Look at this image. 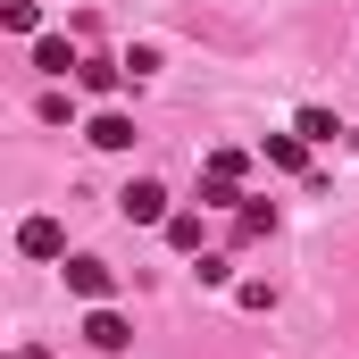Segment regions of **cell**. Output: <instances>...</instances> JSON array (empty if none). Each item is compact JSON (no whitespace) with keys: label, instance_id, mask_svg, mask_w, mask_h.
I'll use <instances>...</instances> for the list:
<instances>
[{"label":"cell","instance_id":"cell-8","mask_svg":"<svg viewBox=\"0 0 359 359\" xmlns=\"http://www.w3.org/2000/svg\"><path fill=\"white\" fill-rule=\"evenodd\" d=\"M292 134H301V142H343V126H334L326 109H301V117H292Z\"/></svg>","mask_w":359,"mask_h":359},{"label":"cell","instance_id":"cell-9","mask_svg":"<svg viewBox=\"0 0 359 359\" xmlns=\"http://www.w3.org/2000/svg\"><path fill=\"white\" fill-rule=\"evenodd\" d=\"M243 176H251L243 151H209V184H234V192H243Z\"/></svg>","mask_w":359,"mask_h":359},{"label":"cell","instance_id":"cell-3","mask_svg":"<svg viewBox=\"0 0 359 359\" xmlns=\"http://www.w3.org/2000/svg\"><path fill=\"white\" fill-rule=\"evenodd\" d=\"M84 343H92V351H126V343H134V326H126V318H117L109 301H92V318H84Z\"/></svg>","mask_w":359,"mask_h":359},{"label":"cell","instance_id":"cell-1","mask_svg":"<svg viewBox=\"0 0 359 359\" xmlns=\"http://www.w3.org/2000/svg\"><path fill=\"white\" fill-rule=\"evenodd\" d=\"M117 217H126V226H168V217H176V209H168V184L134 176L126 192H117Z\"/></svg>","mask_w":359,"mask_h":359},{"label":"cell","instance_id":"cell-2","mask_svg":"<svg viewBox=\"0 0 359 359\" xmlns=\"http://www.w3.org/2000/svg\"><path fill=\"white\" fill-rule=\"evenodd\" d=\"M17 251H25V259H67V226H59V217H25V226H17Z\"/></svg>","mask_w":359,"mask_h":359},{"label":"cell","instance_id":"cell-7","mask_svg":"<svg viewBox=\"0 0 359 359\" xmlns=\"http://www.w3.org/2000/svg\"><path fill=\"white\" fill-rule=\"evenodd\" d=\"M259 151H268V168H284V176H301V168H309V142H301V134H268Z\"/></svg>","mask_w":359,"mask_h":359},{"label":"cell","instance_id":"cell-4","mask_svg":"<svg viewBox=\"0 0 359 359\" xmlns=\"http://www.w3.org/2000/svg\"><path fill=\"white\" fill-rule=\"evenodd\" d=\"M67 292H76V301H109V292H117L109 259H67Z\"/></svg>","mask_w":359,"mask_h":359},{"label":"cell","instance_id":"cell-13","mask_svg":"<svg viewBox=\"0 0 359 359\" xmlns=\"http://www.w3.org/2000/svg\"><path fill=\"white\" fill-rule=\"evenodd\" d=\"M234 226H243V234H276V209H268V201H243V217H234Z\"/></svg>","mask_w":359,"mask_h":359},{"label":"cell","instance_id":"cell-6","mask_svg":"<svg viewBox=\"0 0 359 359\" xmlns=\"http://www.w3.org/2000/svg\"><path fill=\"white\" fill-rule=\"evenodd\" d=\"M34 67H42V76L59 84V76H67V67H84V59L67 50V34H34Z\"/></svg>","mask_w":359,"mask_h":359},{"label":"cell","instance_id":"cell-12","mask_svg":"<svg viewBox=\"0 0 359 359\" xmlns=\"http://www.w3.org/2000/svg\"><path fill=\"white\" fill-rule=\"evenodd\" d=\"M0 25H8V34H34L42 8H34V0H0Z\"/></svg>","mask_w":359,"mask_h":359},{"label":"cell","instance_id":"cell-10","mask_svg":"<svg viewBox=\"0 0 359 359\" xmlns=\"http://www.w3.org/2000/svg\"><path fill=\"white\" fill-rule=\"evenodd\" d=\"M159 234H168V243H176V251H192V259H201V217H192V209H176V217H168V226H159Z\"/></svg>","mask_w":359,"mask_h":359},{"label":"cell","instance_id":"cell-14","mask_svg":"<svg viewBox=\"0 0 359 359\" xmlns=\"http://www.w3.org/2000/svg\"><path fill=\"white\" fill-rule=\"evenodd\" d=\"M8 359H42V343H17V351H8Z\"/></svg>","mask_w":359,"mask_h":359},{"label":"cell","instance_id":"cell-5","mask_svg":"<svg viewBox=\"0 0 359 359\" xmlns=\"http://www.w3.org/2000/svg\"><path fill=\"white\" fill-rule=\"evenodd\" d=\"M84 134H92V151H134V117H126V109H100Z\"/></svg>","mask_w":359,"mask_h":359},{"label":"cell","instance_id":"cell-11","mask_svg":"<svg viewBox=\"0 0 359 359\" xmlns=\"http://www.w3.org/2000/svg\"><path fill=\"white\" fill-rule=\"evenodd\" d=\"M76 76H84V92H117V76H126V59H84Z\"/></svg>","mask_w":359,"mask_h":359}]
</instances>
